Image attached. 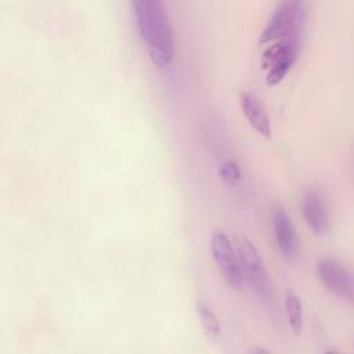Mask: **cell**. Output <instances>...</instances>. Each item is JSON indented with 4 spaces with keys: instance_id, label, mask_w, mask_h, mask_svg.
I'll list each match as a JSON object with an SVG mask.
<instances>
[{
    "instance_id": "cell-1",
    "label": "cell",
    "mask_w": 354,
    "mask_h": 354,
    "mask_svg": "<svg viewBox=\"0 0 354 354\" xmlns=\"http://www.w3.org/2000/svg\"><path fill=\"white\" fill-rule=\"evenodd\" d=\"M131 6L149 59L159 68L167 66L174 57V33L163 3L159 0H136Z\"/></svg>"
},
{
    "instance_id": "cell-2",
    "label": "cell",
    "mask_w": 354,
    "mask_h": 354,
    "mask_svg": "<svg viewBox=\"0 0 354 354\" xmlns=\"http://www.w3.org/2000/svg\"><path fill=\"white\" fill-rule=\"evenodd\" d=\"M306 21V3L299 0H285L277 4L267 25L260 33L259 43L268 44L281 39L301 37Z\"/></svg>"
},
{
    "instance_id": "cell-3",
    "label": "cell",
    "mask_w": 354,
    "mask_h": 354,
    "mask_svg": "<svg viewBox=\"0 0 354 354\" xmlns=\"http://www.w3.org/2000/svg\"><path fill=\"white\" fill-rule=\"evenodd\" d=\"M235 249L238 253L243 279H246L253 290H256L261 297L270 299L272 295V285L264 261L254 243L248 236L238 235L235 241Z\"/></svg>"
},
{
    "instance_id": "cell-4",
    "label": "cell",
    "mask_w": 354,
    "mask_h": 354,
    "mask_svg": "<svg viewBox=\"0 0 354 354\" xmlns=\"http://www.w3.org/2000/svg\"><path fill=\"white\" fill-rule=\"evenodd\" d=\"M299 46V39L286 37L272 41V44L264 50L261 57V68L264 71L267 69L266 80L270 86L278 84L290 71L296 61Z\"/></svg>"
},
{
    "instance_id": "cell-5",
    "label": "cell",
    "mask_w": 354,
    "mask_h": 354,
    "mask_svg": "<svg viewBox=\"0 0 354 354\" xmlns=\"http://www.w3.org/2000/svg\"><path fill=\"white\" fill-rule=\"evenodd\" d=\"M210 252L224 281L232 289H241L243 285V275L241 271L238 253L234 243L224 231L216 230L212 234Z\"/></svg>"
},
{
    "instance_id": "cell-6",
    "label": "cell",
    "mask_w": 354,
    "mask_h": 354,
    "mask_svg": "<svg viewBox=\"0 0 354 354\" xmlns=\"http://www.w3.org/2000/svg\"><path fill=\"white\" fill-rule=\"evenodd\" d=\"M317 274L330 293L340 299H353V277L344 264L332 257H322L317 261Z\"/></svg>"
},
{
    "instance_id": "cell-7",
    "label": "cell",
    "mask_w": 354,
    "mask_h": 354,
    "mask_svg": "<svg viewBox=\"0 0 354 354\" xmlns=\"http://www.w3.org/2000/svg\"><path fill=\"white\" fill-rule=\"evenodd\" d=\"M271 225L277 246L282 256L295 260L300 250V239L289 213L281 205H274L271 210Z\"/></svg>"
},
{
    "instance_id": "cell-8",
    "label": "cell",
    "mask_w": 354,
    "mask_h": 354,
    "mask_svg": "<svg viewBox=\"0 0 354 354\" xmlns=\"http://www.w3.org/2000/svg\"><path fill=\"white\" fill-rule=\"evenodd\" d=\"M303 218L307 227L317 235H325L330 228V218L328 213L326 201L322 194L314 188L303 192L300 199Z\"/></svg>"
},
{
    "instance_id": "cell-9",
    "label": "cell",
    "mask_w": 354,
    "mask_h": 354,
    "mask_svg": "<svg viewBox=\"0 0 354 354\" xmlns=\"http://www.w3.org/2000/svg\"><path fill=\"white\" fill-rule=\"evenodd\" d=\"M239 104L249 124L263 137H271L270 118L260 98L252 91H245L239 97Z\"/></svg>"
},
{
    "instance_id": "cell-10",
    "label": "cell",
    "mask_w": 354,
    "mask_h": 354,
    "mask_svg": "<svg viewBox=\"0 0 354 354\" xmlns=\"http://www.w3.org/2000/svg\"><path fill=\"white\" fill-rule=\"evenodd\" d=\"M195 310H196V315L199 318V322L202 325V329L206 335V337L210 342H217L220 337V322L218 318L216 315V313L212 310V307L202 299H199L195 304Z\"/></svg>"
},
{
    "instance_id": "cell-11",
    "label": "cell",
    "mask_w": 354,
    "mask_h": 354,
    "mask_svg": "<svg viewBox=\"0 0 354 354\" xmlns=\"http://www.w3.org/2000/svg\"><path fill=\"white\" fill-rule=\"evenodd\" d=\"M283 304H285V313H286V318L292 332L295 335H300L303 329V306L293 289H286Z\"/></svg>"
},
{
    "instance_id": "cell-12",
    "label": "cell",
    "mask_w": 354,
    "mask_h": 354,
    "mask_svg": "<svg viewBox=\"0 0 354 354\" xmlns=\"http://www.w3.org/2000/svg\"><path fill=\"white\" fill-rule=\"evenodd\" d=\"M218 174L221 177V180L230 185V187H235L241 183L242 178V173H241V167L236 163V160L234 159H227L221 163L220 169H218Z\"/></svg>"
},
{
    "instance_id": "cell-13",
    "label": "cell",
    "mask_w": 354,
    "mask_h": 354,
    "mask_svg": "<svg viewBox=\"0 0 354 354\" xmlns=\"http://www.w3.org/2000/svg\"><path fill=\"white\" fill-rule=\"evenodd\" d=\"M249 353H254V354H257V353H261V354H264V353H268V350H266V348H252Z\"/></svg>"
}]
</instances>
